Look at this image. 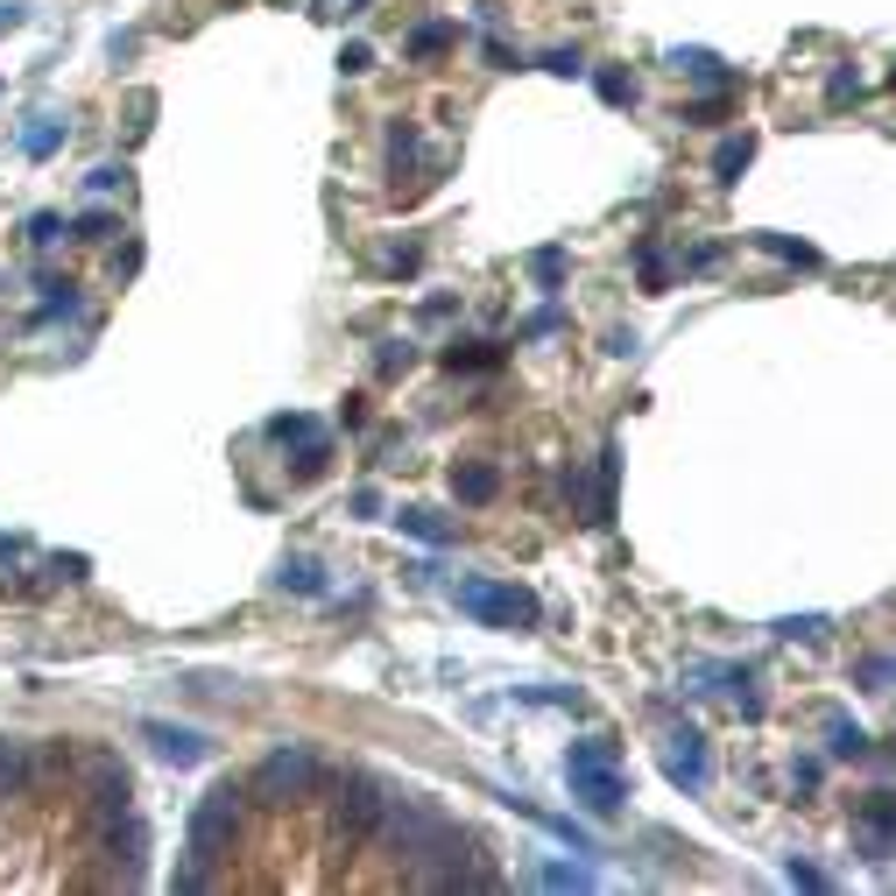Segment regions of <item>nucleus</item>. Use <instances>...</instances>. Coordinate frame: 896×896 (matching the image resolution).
<instances>
[{"mask_svg": "<svg viewBox=\"0 0 896 896\" xmlns=\"http://www.w3.org/2000/svg\"><path fill=\"white\" fill-rule=\"evenodd\" d=\"M565 784H571V797H579V805L594 812V818H615L621 797H628L621 762H615V741H571V755H565Z\"/></svg>", "mask_w": 896, "mask_h": 896, "instance_id": "f257e3e1", "label": "nucleus"}, {"mask_svg": "<svg viewBox=\"0 0 896 896\" xmlns=\"http://www.w3.org/2000/svg\"><path fill=\"white\" fill-rule=\"evenodd\" d=\"M318 755L303 749V741H290V749H276V755H261L255 762V776H247V791L240 797H255V805H276V812H290V805H303V797L318 791Z\"/></svg>", "mask_w": 896, "mask_h": 896, "instance_id": "f03ea898", "label": "nucleus"}, {"mask_svg": "<svg viewBox=\"0 0 896 896\" xmlns=\"http://www.w3.org/2000/svg\"><path fill=\"white\" fill-rule=\"evenodd\" d=\"M460 607L481 628H502V636H523V628H537V594L516 579H460Z\"/></svg>", "mask_w": 896, "mask_h": 896, "instance_id": "7ed1b4c3", "label": "nucleus"}, {"mask_svg": "<svg viewBox=\"0 0 896 896\" xmlns=\"http://www.w3.org/2000/svg\"><path fill=\"white\" fill-rule=\"evenodd\" d=\"M234 841H240V791L234 784H213V791L198 797V812H190V862L213 875L226 854H234Z\"/></svg>", "mask_w": 896, "mask_h": 896, "instance_id": "20e7f679", "label": "nucleus"}, {"mask_svg": "<svg viewBox=\"0 0 896 896\" xmlns=\"http://www.w3.org/2000/svg\"><path fill=\"white\" fill-rule=\"evenodd\" d=\"M381 805H389V791L374 784V776H339V797H332V826H339V841H374V826H381Z\"/></svg>", "mask_w": 896, "mask_h": 896, "instance_id": "39448f33", "label": "nucleus"}, {"mask_svg": "<svg viewBox=\"0 0 896 896\" xmlns=\"http://www.w3.org/2000/svg\"><path fill=\"white\" fill-rule=\"evenodd\" d=\"M663 776H671L678 791H699V784H707V734H699V728L663 734Z\"/></svg>", "mask_w": 896, "mask_h": 896, "instance_id": "423d86ee", "label": "nucleus"}, {"mask_svg": "<svg viewBox=\"0 0 896 896\" xmlns=\"http://www.w3.org/2000/svg\"><path fill=\"white\" fill-rule=\"evenodd\" d=\"M135 812V784H127V770L121 762H92V818H100V826H113V818H127Z\"/></svg>", "mask_w": 896, "mask_h": 896, "instance_id": "0eeeda50", "label": "nucleus"}, {"mask_svg": "<svg viewBox=\"0 0 896 896\" xmlns=\"http://www.w3.org/2000/svg\"><path fill=\"white\" fill-rule=\"evenodd\" d=\"M142 741H148V755H156V762H177V770L205 762V734L169 728V720H142Z\"/></svg>", "mask_w": 896, "mask_h": 896, "instance_id": "6e6552de", "label": "nucleus"}, {"mask_svg": "<svg viewBox=\"0 0 896 896\" xmlns=\"http://www.w3.org/2000/svg\"><path fill=\"white\" fill-rule=\"evenodd\" d=\"M889 826H896V797L868 791L862 797V847H868V862H889Z\"/></svg>", "mask_w": 896, "mask_h": 896, "instance_id": "1a4fd4ad", "label": "nucleus"}, {"mask_svg": "<svg viewBox=\"0 0 896 896\" xmlns=\"http://www.w3.org/2000/svg\"><path fill=\"white\" fill-rule=\"evenodd\" d=\"M671 71H678V79H699V85H734V71L728 64H720V56L713 50H671Z\"/></svg>", "mask_w": 896, "mask_h": 896, "instance_id": "9d476101", "label": "nucleus"}, {"mask_svg": "<svg viewBox=\"0 0 896 896\" xmlns=\"http://www.w3.org/2000/svg\"><path fill=\"white\" fill-rule=\"evenodd\" d=\"M452 494H460V502H494V494H502V473L473 460V466H460V473H452Z\"/></svg>", "mask_w": 896, "mask_h": 896, "instance_id": "9b49d317", "label": "nucleus"}, {"mask_svg": "<svg viewBox=\"0 0 896 896\" xmlns=\"http://www.w3.org/2000/svg\"><path fill=\"white\" fill-rule=\"evenodd\" d=\"M29 770H35V762H29V741H8V734H0V797L22 791Z\"/></svg>", "mask_w": 896, "mask_h": 896, "instance_id": "f8f14e48", "label": "nucleus"}, {"mask_svg": "<svg viewBox=\"0 0 896 896\" xmlns=\"http://www.w3.org/2000/svg\"><path fill=\"white\" fill-rule=\"evenodd\" d=\"M868 749H875V741L854 728V720H826V755H833V762H862Z\"/></svg>", "mask_w": 896, "mask_h": 896, "instance_id": "ddd939ff", "label": "nucleus"}, {"mask_svg": "<svg viewBox=\"0 0 896 896\" xmlns=\"http://www.w3.org/2000/svg\"><path fill=\"white\" fill-rule=\"evenodd\" d=\"M749 156H755V135H734V142H720V148H713V177H720V184H741V169H749Z\"/></svg>", "mask_w": 896, "mask_h": 896, "instance_id": "4468645a", "label": "nucleus"}, {"mask_svg": "<svg viewBox=\"0 0 896 896\" xmlns=\"http://www.w3.org/2000/svg\"><path fill=\"white\" fill-rule=\"evenodd\" d=\"M276 586H282V594H326V571H318L311 558H282L276 565Z\"/></svg>", "mask_w": 896, "mask_h": 896, "instance_id": "2eb2a0df", "label": "nucleus"}, {"mask_svg": "<svg viewBox=\"0 0 896 896\" xmlns=\"http://www.w3.org/2000/svg\"><path fill=\"white\" fill-rule=\"evenodd\" d=\"M395 523H403L410 537H424V544H452V537H460V529H452L445 516H437V508H403Z\"/></svg>", "mask_w": 896, "mask_h": 896, "instance_id": "dca6fc26", "label": "nucleus"}, {"mask_svg": "<svg viewBox=\"0 0 896 896\" xmlns=\"http://www.w3.org/2000/svg\"><path fill=\"white\" fill-rule=\"evenodd\" d=\"M770 255H784V261H797V269H818V247H805V240H791V234H755Z\"/></svg>", "mask_w": 896, "mask_h": 896, "instance_id": "f3484780", "label": "nucleus"}, {"mask_svg": "<svg viewBox=\"0 0 896 896\" xmlns=\"http://www.w3.org/2000/svg\"><path fill=\"white\" fill-rule=\"evenodd\" d=\"M445 50H452V29H445V22L410 29V56H445Z\"/></svg>", "mask_w": 896, "mask_h": 896, "instance_id": "a211bd4d", "label": "nucleus"}, {"mask_svg": "<svg viewBox=\"0 0 896 896\" xmlns=\"http://www.w3.org/2000/svg\"><path fill=\"white\" fill-rule=\"evenodd\" d=\"M776 636H784V642H818V636H826V615H784Z\"/></svg>", "mask_w": 896, "mask_h": 896, "instance_id": "6ab92c4d", "label": "nucleus"}, {"mask_svg": "<svg viewBox=\"0 0 896 896\" xmlns=\"http://www.w3.org/2000/svg\"><path fill=\"white\" fill-rule=\"evenodd\" d=\"M22 148H29L35 163H43V156H56V148H64V127H56V121H43V127H29V135H22Z\"/></svg>", "mask_w": 896, "mask_h": 896, "instance_id": "aec40b11", "label": "nucleus"}, {"mask_svg": "<svg viewBox=\"0 0 896 896\" xmlns=\"http://www.w3.org/2000/svg\"><path fill=\"white\" fill-rule=\"evenodd\" d=\"M529 269H537L544 290H558V282H565V255H558V247H537V255H529Z\"/></svg>", "mask_w": 896, "mask_h": 896, "instance_id": "412c9836", "label": "nucleus"}, {"mask_svg": "<svg viewBox=\"0 0 896 896\" xmlns=\"http://www.w3.org/2000/svg\"><path fill=\"white\" fill-rule=\"evenodd\" d=\"M416 156V127H403V121H395L389 127V169H395V177H403V163Z\"/></svg>", "mask_w": 896, "mask_h": 896, "instance_id": "4be33fe9", "label": "nucleus"}, {"mask_svg": "<svg viewBox=\"0 0 896 896\" xmlns=\"http://www.w3.org/2000/svg\"><path fill=\"white\" fill-rule=\"evenodd\" d=\"M594 85H600V100H607V106H628V100H636V79H621V71H600Z\"/></svg>", "mask_w": 896, "mask_h": 896, "instance_id": "5701e85b", "label": "nucleus"}, {"mask_svg": "<svg viewBox=\"0 0 896 896\" xmlns=\"http://www.w3.org/2000/svg\"><path fill=\"white\" fill-rule=\"evenodd\" d=\"M854 678H862V692H889V657L883 650L862 657V671H854Z\"/></svg>", "mask_w": 896, "mask_h": 896, "instance_id": "b1692460", "label": "nucleus"}, {"mask_svg": "<svg viewBox=\"0 0 896 896\" xmlns=\"http://www.w3.org/2000/svg\"><path fill=\"white\" fill-rule=\"evenodd\" d=\"M494 347H445V368H494Z\"/></svg>", "mask_w": 896, "mask_h": 896, "instance_id": "393cba45", "label": "nucleus"}, {"mask_svg": "<svg viewBox=\"0 0 896 896\" xmlns=\"http://www.w3.org/2000/svg\"><path fill=\"white\" fill-rule=\"evenodd\" d=\"M29 240H35V247H56V240H64V219H56V213H35V219H29Z\"/></svg>", "mask_w": 896, "mask_h": 896, "instance_id": "a878e982", "label": "nucleus"}, {"mask_svg": "<svg viewBox=\"0 0 896 896\" xmlns=\"http://www.w3.org/2000/svg\"><path fill=\"white\" fill-rule=\"evenodd\" d=\"M544 71H550V79H579L586 56H579V50H550V56H544Z\"/></svg>", "mask_w": 896, "mask_h": 896, "instance_id": "bb28decb", "label": "nucleus"}, {"mask_svg": "<svg viewBox=\"0 0 896 896\" xmlns=\"http://www.w3.org/2000/svg\"><path fill=\"white\" fill-rule=\"evenodd\" d=\"M374 368H381V374H403V368H410V347H403V339H381Z\"/></svg>", "mask_w": 896, "mask_h": 896, "instance_id": "cd10ccee", "label": "nucleus"}, {"mask_svg": "<svg viewBox=\"0 0 896 896\" xmlns=\"http://www.w3.org/2000/svg\"><path fill=\"white\" fill-rule=\"evenodd\" d=\"M826 100H833V106L862 100V79H854V71H833V79H826Z\"/></svg>", "mask_w": 896, "mask_h": 896, "instance_id": "c85d7f7f", "label": "nucleus"}, {"mask_svg": "<svg viewBox=\"0 0 896 896\" xmlns=\"http://www.w3.org/2000/svg\"><path fill=\"white\" fill-rule=\"evenodd\" d=\"M544 883H550V889H594V875H586V868H558V862H550V868H544Z\"/></svg>", "mask_w": 896, "mask_h": 896, "instance_id": "c756f323", "label": "nucleus"}, {"mask_svg": "<svg viewBox=\"0 0 896 896\" xmlns=\"http://www.w3.org/2000/svg\"><path fill=\"white\" fill-rule=\"evenodd\" d=\"M663 282H671V269H663V255H657V247H642V290H663Z\"/></svg>", "mask_w": 896, "mask_h": 896, "instance_id": "7c9ffc66", "label": "nucleus"}, {"mask_svg": "<svg viewBox=\"0 0 896 896\" xmlns=\"http://www.w3.org/2000/svg\"><path fill=\"white\" fill-rule=\"evenodd\" d=\"M339 71H353V79H360V71H374V50L368 43H347V50H339Z\"/></svg>", "mask_w": 896, "mask_h": 896, "instance_id": "2f4dec72", "label": "nucleus"}, {"mask_svg": "<svg viewBox=\"0 0 896 896\" xmlns=\"http://www.w3.org/2000/svg\"><path fill=\"white\" fill-rule=\"evenodd\" d=\"M121 184H127V169H113V163H106V169H92V177H85V190H100V198H106V190H121Z\"/></svg>", "mask_w": 896, "mask_h": 896, "instance_id": "473e14b6", "label": "nucleus"}, {"mask_svg": "<svg viewBox=\"0 0 896 896\" xmlns=\"http://www.w3.org/2000/svg\"><path fill=\"white\" fill-rule=\"evenodd\" d=\"M113 234V213H85L79 219V240H106Z\"/></svg>", "mask_w": 896, "mask_h": 896, "instance_id": "72a5a7b5", "label": "nucleus"}, {"mask_svg": "<svg viewBox=\"0 0 896 896\" xmlns=\"http://www.w3.org/2000/svg\"><path fill=\"white\" fill-rule=\"evenodd\" d=\"M784 875H791V883H797V889H826V875H818V868H812V862H791V868H784Z\"/></svg>", "mask_w": 896, "mask_h": 896, "instance_id": "f704fd0d", "label": "nucleus"}, {"mask_svg": "<svg viewBox=\"0 0 896 896\" xmlns=\"http://www.w3.org/2000/svg\"><path fill=\"white\" fill-rule=\"evenodd\" d=\"M29 22V8H22V0H8V8H0V29H22Z\"/></svg>", "mask_w": 896, "mask_h": 896, "instance_id": "c9c22d12", "label": "nucleus"}]
</instances>
